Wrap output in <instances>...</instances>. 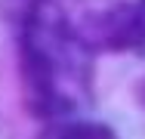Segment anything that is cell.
Returning a JSON list of instances; mask_svg holds the SVG:
<instances>
[{
    "label": "cell",
    "instance_id": "cell-2",
    "mask_svg": "<svg viewBox=\"0 0 145 139\" xmlns=\"http://www.w3.org/2000/svg\"><path fill=\"white\" fill-rule=\"evenodd\" d=\"M37 3H40V0H22V9H25V12H34V9H37Z\"/></svg>",
    "mask_w": 145,
    "mask_h": 139
},
{
    "label": "cell",
    "instance_id": "cell-1",
    "mask_svg": "<svg viewBox=\"0 0 145 139\" xmlns=\"http://www.w3.org/2000/svg\"><path fill=\"white\" fill-rule=\"evenodd\" d=\"M59 139H114L105 127H96V124H77V127H68Z\"/></svg>",
    "mask_w": 145,
    "mask_h": 139
}]
</instances>
